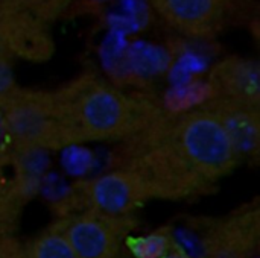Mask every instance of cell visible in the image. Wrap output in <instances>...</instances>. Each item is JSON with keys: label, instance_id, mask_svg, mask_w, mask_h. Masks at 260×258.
<instances>
[{"label": "cell", "instance_id": "1", "mask_svg": "<svg viewBox=\"0 0 260 258\" xmlns=\"http://www.w3.org/2000/svg\"><path fill=\"white\" fill-rule=\"evenodd\" d=\"M119 144L114 167L129 172L148 201L204 196L241 161L216 117L203 105L161 111Z\"/></svg>", "mask_w": 260, "mask_h": 258}, {"label": "cell", "instance_id": "13", "mask_svg": "<svg viewBox=\"0 0 260 258\" xmlns=\"http://www.w3.org/2000/svg\"><path fill=\"white\" fill-rule=\"evenodd\" d=\"M47 24L66 14L78 0H12Z\"/></svg>", "mask_w": 260, "mask_h": 258}, {"label": "cell", "instance_id": "12", "mask_svg": "<svg viewBox=\"0 0 260 258\" xmlns=\"http://www.w3.org/2000/svg\"><path fill=\"white\" fill-rule=\"evenodd\" d=\"M175 248V242L169 228L157 230L148 236H142L131 243V252L136 258H163Z\"/></svg>", "mask_w": 260, "mask_h": 258}, {"label": "cell", "instance_id": "2", "mask_svg": "<svg viewBox=\"0 0 260 258\" xmlns=\"http://www.w3.org/2000/svg\"><path fill=\"white\" fill-rule=\"evenodd\" d=\"M52 97L64 148L120 143L163 111L152 100L125 93L94 75L75 78L53 90Z\"/></svg>", "mask_w": 260, "mask_h": 258}, {"label": "cell", "instance_id": "6", "mask_svg": "<svg viewBox=\"0 0 260 258\" xmlns=\"http://www.w3.org/2000/svg\"><path fill=\"white\" fill-rule=\"evenodd\" d=\"M204 258H260V207L250 204L213 222L203 239Z\"/></svg>", "mask_w": 260, "mask_h": 258}, {"label": "cell", "instance_id": "16", "mask_svg": "<svg viewBox=\"0 0 260 258\" xmlns=\"http://www.w3.org/2000/svg\"><path fill=\"white\" fill-rule=\"evenodd\" d=\"M163 258H195V257H192V255H189L187 252H184V251H181L180 248H177V245H175V248L166 255V257H163Z\"/></svg>", "mask_w": 260, "mask_h": 258}, {"label": "cell", "instance_id": "15", "mask_svg": "<svg viewBox=\"0 0 260 258\" xmlns=\"http://www.w3.org/2000/svg\"><path fill=\"white\" fill-rule=\"evenodd\" d=\"M12 59V55L9 53L8 50V46L5 43V38L0 32V64H6V62H11Z\"/></svg>", "mask_w": 260, "mask_h": 258}, {"label": "cell", "instance_id": "7", "mask_svg": "<svg viewBox=\"0 0 260 258\" xmlns=\"http://www.w3.org/2000/svg\"><path fill=\"white\" fill-rule=\"evenodd\" d=\"M161 20L181 35L213 38L229 23L233 0H151Z\"/></svg>", "mask_w": 260, "mask_h": 258}, {"label": "cell", "instance_id": "17", "mask_svg": "<svg viewBox=\"0 0 260 258\" xmlns=\"http://www.w3.org/2000/svg\"><path fill=\"white\" fill-rule=\"evenodd\" d=\"M6 143V137H5V129H3V120H2V114H0V158H2V152Z\"/></svg>", "mask_w": 260, "mask_h": 258}, {"label": "cell", "instance_id": "3", "mask_svg": "<svg viewBox=\"0 0 260 258\" xmlns=\"http://www.w3.org/2000/svg\"><path fill=\"white\" fill-rule=\"evenodd\" d=\"M6 143L20 152L64 148L52 91L21 88L17 84L0 99Z\"/></svg>", "mask_w": 260, "mask_h": 258}, {"label": "cell", "instance_id": "11", "mask_svg": "<svg viewBox=\"0 0 260 258\" xmlns=\"http://www.w3.org/2000/svg\"><path fill=\"white\" fill-rule=\"evenodd\" d=\"M26 258H75L73 249L58 222L24 243Z\"/></svg>", "mask_w": 260, "mask_h": 258}, {"label": "cell", "instance_id": "9", "mask_svg": "<svg viewBox=\"0 0 260 258\" xmlns=\"http://www.w3.org/2000/svg\"><path fill=\"white\" fill-rule=\"evenodd\" d=\"M210 97L260 106V64L247 56H227L207 76Z\"/></svg>", "mask_w": 260, "mask_h": 258}, {"label": "cell", "instance_id": "4", "mask_svg": "<svg viewBox=\"0 0 260 258\" xmlns=\"http://www.w3.org/2000/svg\"><path fill=\"white\" fill-rule=\"evenodd\" d=\"M75 258H119L126 239L137 225L134 214L76 211L56 220Z\"/></svg>", "mask_w": 260, "mask_h": 258}, {"label": "cell", "instance_id": "8", "mask_svg": "<svg viewBox=\"0 0 260 258\" xmlns=\"http://www.w3.org/2000/svg\"><path fill=\"white\" fill-rule=\"evenodd\" d=\"M47 26L12 0L0 3V32L12 58L18 56L32 62L47 61L55 49Z\"/></svg>", "mask_w": 260, "mask_h": 258}, {"label": "cell", "instance_id": "10", "mask_svg": "<svg viewBox=\"0 0 260 258\" xmlns=\"http://www.w3.org/2000/svg\"><path fill=\"white\" fill-rule=\"evenodd\" d=\"M203 106L216 117L239 160H256L259 157L260 106L230 102L210 96Z\"/></svg>", "mask_w": 260, "mask_h": 258}, {"label": "cell", "instance_id": "14", "mask_svg": "<svg viewBox=\"0 0 260 258\" xmlns=\"http://www.w3.org/2000/svg\"><path fill=\"white\" fill-rule=\"evenodd\" d=\"M0 258H26L24 243L12 233H0Z\"/></svg>", "mask_w": 260, "mask_h": 258}, {"label": "cell", "instance_id": "5", "mask_svg": "<svg viewBox=\"0 0 260 258\" xmlns=\"http://www.w3.org/2000/svg\"><path fill=\"white\" fill-rule=\"evenodd\" d=\"M148 202L139 181L126 170L114 167L96 178L78 182L59 204V216L76 211L134 214Z\"/></svg>", "mask_w": 260, "mask_h": 258}]
</instances>
